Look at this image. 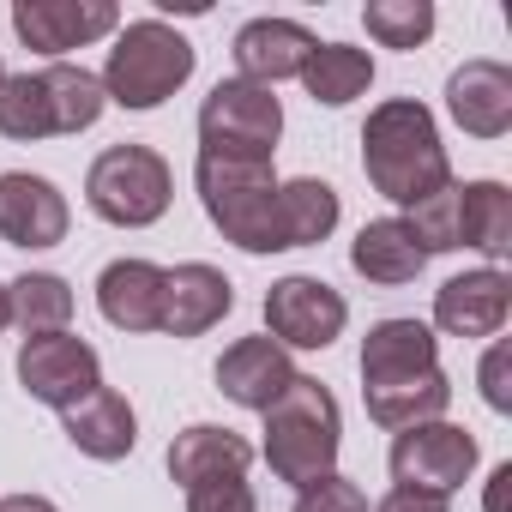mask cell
I'll return each instance as SVG.
<instances>
[{
	"instance_id": "cell-1",
	"label": "cell",
	"mask_w": 512,
	"mask_h": 512,
	"mask_svg": "<svg viewBox=\"0 0 512 512\" xmlns=\"http://www.w3.org/2000/svg\"><path fill=\"white\" fill-rule=\"evenodd\" d=\"M362 169H368L374 193H386L404 211L452 181L440 127H434V115L416 97H386L368 115V127H362Z\"/></svg>"
},
{
	"instance_id": "cell-2",
	"label": "cell",
	"mask_w": 512,
	"mask_h": 512,
	"mask_svg": "<svg viewBox=\"0 0 512 512\" xmlns=\"http://www.w3.org/2000/svg\"><path fill=\"white\" fill-rule=\"evenodd\" d=\"M338 446H344L338 398L314 374H296L284 386V398L266 410V464H272V476L290 482V488H308V482L332 476Z\"/></svg>"
},
{
	"instance_id": "cell-3",
	"label": "cell",
	"mask_w": 512,
	"mask_h": 512,
	"mask_svg": "<svg viewBox=\"0 0 512 512\" xmlns=\"http://www.w3.org/2000/svg\"><path fill=\"white\" fill-rule=\"evenodd\" d=\"M193 187L205 217L223 229V241H235L241 253H278V175L260 157H211L199 151L193 163Z\"/></svg>"
},
{
	"instance_id": "cell-4",
	"label": "cell",
	"mask_w": 512,
	"mask_h": 512,
	"mask_svg": "<svg viewBox=\"0 0 512 512\" xmlns=\"http://www.w3.org/2000/svg\"><path fill=\"white\" fill-rule=\"evenodd\" d=\"M193 79V43L169 31L163 19H133L115 31L109 67H103V97L121 109H157Z\"/></svg>"
},
{
	"instance_id": "cell-5",
	"label": "cell",
	"mask_w": 512,
	"mask_h": 512,
	"mask_svg": "<svg viewBox=\"0 0 512 512\" xmlns=\"http://www.w3.org/2000/svg\"><path fill=\"white\" fill-rule=\"evenodd\" d=\"M85 199H91V211L103 217V223H115V229H151L163 211H169V199H175V175H169V163L151 151V145H109L97 163H91V175H85Z\"/></svg>"
},
{
	"instance_id": "cell-6",
	"label": "cell",
	"mask_w": 512,
	"mask_h": 512,
	"mask_svg": "<svg viewBox=\"0 0 512 512\" xmlns=\"http://www.w3.org/2000/svg\"><path fill=\"white\" fill-rule=\"evenodd\" d=\"M278 133H284V103L266 85L223 79L199 103V151H211V157H260V163H272Z\"/></svg>"
},
{
	"instance_id": "cell-7",
	"label": "cell",
	"mask_w": 512,
	"mask_h": 512,
	"mask_svg": "<svg viewBox=\"0 0 512 512\" xmlns=\"http://www.w3.org/2000/svg\"><path fill=\"white\" fill-rule=\"evenodd\" d=\"M470 470H476V434L458 422H416V428H398V440H392L398 488L452 494L470 482Z\"/></svg>"
},
{
	"instance_id": "cell-8",
	"label": "cell",
	"mask_w": 512,
	"mask_h": 512,
	"mask_svg": "<svg viewBox=\"0 0 512 512\" xmlns=\"http://www.w3.org/2000/svg\"><path fill=\"white\" fill-rule=\"evenodd\" d=\"M19 386L49 410H73L79 398H91L103 386V362L85 338L43 332V338H25V350H19Z\"/></svg>"
},
{
	"instance_id": "cell-9",
	"label": "cell",
	"mask_w": 512,
	"mask_h": 512,
	"mask_svg": "<svg viewBox=\"0 0 512 512\" xmlns=\"http://www.w3.org/2000/svg\"><path fill=\"white\" fill-rule=\"evenodd\" d=\"M350 320V302L320 278H278L266 290V338L284 350H326Z\"/></svg>"
},
{
	"instance_id": "cell-10",
	"label": "cell",
	"mask_w": 512,
	"mask_h": 512,
	"mask_svg": "<svg viewBox=\"0 0 512 512\" xmlns=\"http://www.w3.org/2000/svg\"><path fill=\"white\" fill-rule=\"evenodd\" d=\"M13 31L37 55H67V49L115 37L121 13H115V0H19V7H13Z\"/></svg>"
},
{
	"instance_id": "cell-11",
	"label": "cell",
	"mask_w": 512,
	"mask_h": 512,
	"mask_svg": "<svg viewBox=\"0 0 512 512\" xmlns=\"http://www.w3.org/2000/svg\"><path fill=\"white\" fill-rule=\"evenodd\" d=\"M512 314V278L500 266L458 272L434 290V326L446 338H494Z\"/></svg>"
},
{
	"instance_id": "cell-12",
	"label": "cell",
	"mask_w": 512,
	"mask_h": 512,
	"mask_svg": "<svg viewBox=\"0 0 512 512\" xmlns=\"http://www.w3.org/2000/svg\"><path fill=\"white\" fill-rule=\"evenodd\" d=\"M314 49H320V37L308 25H296V19H247L235 31V43H229L241 79L247 85H266V91L278 79H302V67H308Z\"/></svg>"
},
{
	"instance_id": "cell-13",
	"label": "cell",
	"mask_w": 512,
	"mask_h": 512,
	"mask_svg": "<svg viewBox=\"0 0 512 512\" xmlns=\"http://www.w3.org/2000/svg\"><path fill=\"white\" fill-rule=\"evenodd\" d=\"M67 223H73V211L55 181L25 175V169L0 175V241L7 247H55V241H67Z\"/></svg>"
},
{
	"instance_id": "cell-14",
	"label": "cell",
	"mask_w": 512,
	"mask_h": 512,
	"mask_svg": "<svg viewBox=\"0 0 512 512\" xmlns=\"http://www.w3.org/2000/svg\"><path fill=\"white\" fill-rule=\"evenodd\" d=\"M290 380H296V362L272 338H235L223 350V362H217V392L229 404H241V410H260V416L284 398Z\"/></svg>"
},
{
	"instance_id": "cell-15",
	"label": "cell",
	"mask_w": 512,
	"mask_h": 512,
	"mask_svg": "<svg viewBox=\"0 0 512 512\" xmlns=\"http://www.w3.org/2000/svg\"><path fill=\"white\" fill-rule=\"evenodd\" d=\"M440 368V344L422 320H380L362 338V392H386Z\"/></svg>"
},
{
	"instance_id": "cell-16",
	"label": "cell",
	"mask_w": 512,
	"mask_h": 512,
	"mask_svg": "<svg viewBox=\"0 0 512 512\" xmlns=\"http://www.w3.org/2000/svg\"><path fill=\"white\" fill-rule=\"evenodd\" d=\"M229 308H235V284H229L217 266L187 260V266L163 272V326H157V332H169V338H199V332H211Z\"/></svg>"
},
{
	"instance_id": "cell-17",
	"label": "cell",
	"mask_w": 512,
	"mask_h": 512,
	"mask_svg": "<svg viewBox=\"0 0 512 512\" xmlns=\"http://www.w3.org/2000/svg\"><path fill=\"white\" fill-rule=\"evenodd\" d=\"M446 109L470 139H500L512 127V67L500 61H464L446 79Z\"/></svg>"
},
{
	"instance_id": "cell-18",
	"label": "cell",
	"mask_w": 512,
	"mask_h": 512,
	"mask_svg": "<svg viewBox=\"0 0 512 512\" xmlns=\"http://www.w3.org/2000/svg\"><path fill=\"white\" fill-rule=\"evenodd\" d=\"M61 428H67V440H73L85 458H97V464L127 458L133 440H139V416H133V404H127L115 386H97L91 398H79L73 410H61Z\"/></svg>"
},
{
	"instance_id": "cell-19",
	"label": "cell",
	"mask_w": 512,
	"mask_h": 512,
	"mask_svg": "<svg viewBox=\"0 0 512 512\" xmlns=\"http://www.w3.org/2000/svg\"><path fill=\"white\" fill-rule=\"evenodd\" d=\"M97 308L121 332H157L163 326V266H151V260H115V266H103Z\"/></svg>"
},
{
	"instance_id": "cell-20",
	"label": "cell",
	"mask_w": 512,
	"mask_h": 512,
	"mask_svg": "<svg viewBox=\"0 0 512 512\" xmlns=\"http://www.w3.org/2000/svg\"><path fill=\"white\" fill-rule=\"evenodd\" d=\"M247 464H253V446L235 428H217V422H193L169 440V476L181 488H193L205 476H247Z\"/></svg>"
},
{
	"instance_id": "cell-21",
	"label": "cell",
	"mask_w": 512,
	"mask_h": 512,
	"mask_svg": "<svg viewBox=\"0 0 512 512\" xmlns=\"http://www.w3.org/2000/svg\"><path fill=\"white\" fill-rule=\"evenodd\" d=\"M350 266H356L368 284L398 290V284H416V278H422L428 253L410 241L404 217H374V223H362V235L350 241Z\"/></svg>"
},
{
	"instance_id": "cell-22",
	"label": "cell",
	"mask_w": 512,
	"mask_h": 512,
	"mask_svg": "<svg viewBox=\"0 0 512 512\" xmlns=\"http://www.w3.org/2000/svg\"><path fill=\"white\" fill-rule=\"evenodd\" d=\"M278 253L284 247H320L338 229V187L332 181H278Z\"/></svg>"
},
{
	"instance_id": "cell-23",
	"label": "cell",
	"mask_w": 512,
	"mask_h": 512,
	"mask_svg": "<svg viewBox=\"0 0 512 512\" xmlns=\"http://www.w3.org/2000/svg\"><path fill=\"white\" fill-rule=\"evenodd\" d=\"M458 247H476L482 260H506L512 253V193L500 181L458 187Z\"/></svg>"
},
{
	"instance_id": "cell-24",
	"label": "cell",
	"mask_w": 512,
	"mask_h": 512,
	"mask_svg": "<svg viewBox=\"0 0 512 512\" xmlns=\"http://www.w3.org/2000/svg\"><path fill=\"white\" fill-rule=\"evenodd\" d=\"M302 85H308V97H314V103L344 109V103H356V97L374 85V61H368V49L320 43V49L308 55V67H302Z\"/></svg>"
},
{
	"instance_id": "cell-25",
	"label": "cell",
	"mask_w": 512,
	"mask_h": 512,
	"mask_svg": "<svg viewBox=\"0 0 512 512\" xmlns=\"http://www.w3.org/2000/svg\"><path fill=\"white\" fill-rule=\"evenodd\" d=\"M7 302H13V326H19L25 338L67 332V320H73V290H67V278H55V272H25V278H13V284H7Z\"/></svg>"
},
{
	"instance_id": "cell-26",
	"label": "cell",
	"mask_w": 512,
	"mask_h": 512,
	"mask_svg": "<svg viewBox=\"0 0 512 512\" xmlns=\"http://www.w3.org/2000/svg\"><path fill=\"white\" fill-rule=\"evenodd\" d=\"M43 91H49V121H55V133H85L97 115H103V79L97 73H85V67H67V61H55V67H43Z\"/></svg>"
},
{
	"instance_id": "cell-27",
	"label": "cell",
	"mask_w": 512,
	"mask_h": 512,
	"mask_svg": "<svg viewBox=\"0 0 512 512\" xmlns=\"http://www.w3.org/2000/svg\"><path fill=\"white\" fill-rule=\"evenodd\" d=\"M0 133L19 139V145H31V139H55L43 73H7V79H0Z\"/></svg>"
},
{
	"instance_id": "cell-28",
	"label": "cell",
	"mask_w": 512,
	"mask_h": 512,
	"mask_svg": "<svg viewBox=\"0 0 512 512\" xmlns=\"http://www.w3.org/2000/svg\"><path fill=\"white\" fill-rule=\"evenodd\" d=\"M362 25L380 49H422L434 37V7L428 0H368Z\"/></svg>"
},
{
	"instance_id": "cell-29",
	"label": "cell",
	"mask_w": 512,
	"mask_h": 512,
	"mask_svg": "<svg viewBox=\"0 0 512 512\" xmlns=\"http://www.w3.org/2000/svg\"><path fill=\"white\" fill-rule=\"evenodd\" d=\"M404 229H410V241L422 253H452L458 247V181H446L440 193H428L422 205H410Z\"/></svg>"
},
{
	"instance_id": "cell-30",
	"label": "cell",
	"mask_w": 512,
	"mask_h": 512,
	"mask_svg": "<svg viewBox=\"0 0 512 512\" xmlns=\"http://www.w3.org/2000/svg\"><path fill=\"white\" fill-rule=\"evenodd\" d=\"M187 512H253L247 476H205L187 488Z\"/></svg>"
},
{
	"instance_id": "cell-31",
	"label": "cell",
	"mask_w": 512,
	"mask_h": 512,
	"mask_svg": "<svg viewBox=\"0 0 512 512\" xmlns=\"http://www.w3.org/2000/svg\"><path fill=\"white\" fill-rule=\"evenodd\" d=\"M296 512H368V494L350 482V476H320V482H308L302 494H296Z\"/></svg>"
},
{
	"instance_id": "cell-32",
	"label": "cell",
	"mask_w": 512,
	"mask_h": 512,
	"mask_svg": "<svg viewBox=\"0 0 512 512\" xmlns=\"http://www.w3.org/2000/svg\"><path fill=\"white\" fill-rule=\"evenodd\" d=\"M482 398H488V410H512V350L506 344H494L488 356H482Z\"/></svg>"
},
{
	"instance_id": "cell-33",
	"label": "cell",
	"mask_w": 512,
	"mask_h": 512,
	"mask_svg": "<svg viewBox=\"0 0 512 512\" xmlns=\"http://www.w3.org/2000/svg\"><path fill=\"white\" fill-rule=\"evenodd\" d=\"M374 512H452L446 494H422V488H392Z\"/></svg>"
},
{
	"instance_id": "cell-34",
	"label": "cell",
	"mask_w": 512,
	"mask_h": 512,
	"mask_svg": "<svg viewBox=\"0 0 512 512\" xmlns=\"http://www.w3.org/2000/svg\"><path fill=\"white\" fill-rule=\"evenodd\" d=\"M0 512H61V506L43 500V494H7V500H0Z\"/></svg>"
},
{
	"instance_id": "cell-35",
	"label": "cell",
	"mask_w": 512,
	"mask_h": 512,
	"mask_svg": "<svg viewBox=\"0 0 512 512\" xmlns=\"http://www.w3.org/2000/svg\"><path fill=\"white\" fill-rule=\"evenodd\" d=\"M506 482H512V464H500L488 476V512H506Z\"/></svg>"
},
{
	"instance_id": "cell-36",
	"label": "cell",
	"mask_w": 512,
	"mask_h": 512,
	"mask_svg": "<svg viewBox=\"0 0 512 512\" xmlns=\"http://www.w3.org/2000/svg\"><path fill=\"white\" fill-rule=\"evenodd\" d=\"M13 326V302H7V284H0V332Z\"/></svg>"
},
{
	"instance_id": "cell-37",
	"label": "cell",
	"mask_w": 512,
	"mask_h": 512,
	"mask_svg": "<svg viewBox=\"0 0 512 512\" xmlns=\"http://www.w3.org/2000/svg\"><path fill=\"white\" fill-rule=\"evenodd\" d=\"M0 79H7V67H0Z\"/></svg>"
}]
</instances>
